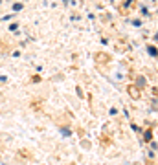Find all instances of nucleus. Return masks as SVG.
Wrapping results in <instances>:
<instances>
[{
	"mask_svg": "<svg viewBox=\"0 0 158 165\" xmlns=\"http://www.w3.org/2000/svg\"><path fill=\"white\" fill-rule=\"evenodd\" d=\"M13 9H15V11H18V9H22V4H15V6H13Z\"/></svg>",
	"mask_w": 158,
	"mask_h": 165,
	"instance_id": "nucleus-1",
	"label": "nucleus"
}]
</instances>
